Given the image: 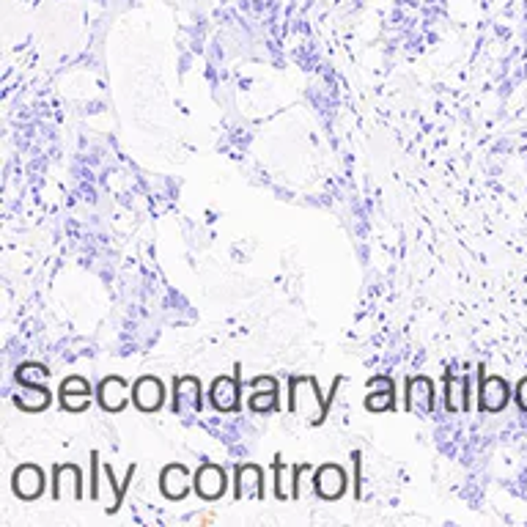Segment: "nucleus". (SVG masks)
<instances>
[{
    "instance_id": "obj_1",
    "label": "nucleus",
    "mask_w": 527,
    "mask_h": 527,
    "mask_svg": "<svg viewBox=\"0 0 527 527\" xmlns=\"http://www.w3.org/2000/svg\"><path fill=\"white\" fill-rule=\"evenodd\" d=\"M289 412L297 418L311 420L313 426H319L327 412H330V401L322 398L319 385L313 377H291L289 379Z\"/></svg>"
},
{
    "instance_id": "obj_2",
    "label": "nucleus",
    "mask_w": 527,
    "mask_h": 527,
    "mask_svg": "<svg viewBox=\"0 0 527 527\" xmlns=\"http://www.w3.org/2000/svg\"><path fill=\"white\" fill-rule=\"evenodd\" d=\"M204 393H201V379L198 377H179L173 382V412L195 418L204 409Z\"/></svg>"
},
{
    "instance_id": "obj_3",
    "label": "nucleus",
    "mask_w": 527,
    "mask_h": 527,
    "mask_svg": "<svg viewBox=\"0 0 527 527\" xmlns=\"http://www.w3.org/2000/svg\"><path fill=\"white\" fill-rule=\"evenodd\" d=\"M44 470L36 467V464H20L14 475H11V489L20 500H36V497L44 495Z\"/></svg>"
},
{
    "instance_id": "obj_4",
    "label": "nucleus",
    "mask_w": 527,
    "mask_h": 527,
    "mask_svg": "<svg viewBox=\"0 0 527 527\" xmlns=\"http://www.w3.org/2000/svg\"><path fill=\"white\" fill-rule=\"evenodd\" d=\"M195 492L198 497H204V500H220V497L226 495V473H223V467L220 464L206 462L198 467V473H195Z\"/></svg>"
},
{
    "instance_id": "obj_5",
    "label": "nucleus",
    "mask_w": 527,
    "mask_h": 527,
    "mask_svg": "<svg viewBox=\"0 0 527 527\" xmlns=\"http://www.w3.org/2000/svg\"><path fill=\"white\" fill-rule=\"evenodd\" d=\"M508 382L503 377H484V368H481V388H478V407L481 412H500L508 407Z\"/></svg>"
},
{
    "instance_id": "obj_6",
    "label": "nucleus",
    "mask_w": 527,
    "mask_h": 527,
    "mask_svg": "<svg viewBox=\"0 0 527 527\" xmlns=\"http://www.w3.org/2000/svg\"><path fill=\"white\" fill-rule=\"evenodd\" d=\"M234 478L237 500H264V470L259 464H239Z\"/></svg>"
},
{
    "instance_id": "obj_7",
    "label": "nucleus",
    "mask_w": 527,
    "mask_h": 527,
    "mask_svg": "<svg viewBox=\"0 0 527 527\" xmlns=\"http://www.w3.org/2000/svg\"><path fill=\"white\" fill-rule=\"evenodd\" d=\"M250 412H275L280 407V388L275 377H256L250 382Z\"/></svg>"
},
{
    "instance_id": "obj_8",
    "label": "nucleus",
    "mask_w": 527,
    "mask_h": 527,
    "mask_svg": "<svg viewBox=\"0 0 527 527\" xmlns=\"http://www.w3.org/2000/svg\"><path fill=\"white\" fill-rule=\"evenodd\" d=\"M434 382L429 377H412L407 382V412L412 415H431L434 412Z\"/></svg>"
},
{
    "instance_id": "obj_9",
    "label": "nucleus",
    "mask_w": 527,
    "mask_h": 527,
    "mask_svg": "<svg viewBox=\"0 0 527 527\" xmlns=\"http://www.w3.org/2000/svg\"><path fill=\"white\" fill-rule=\"evenodd\" d=\"M132 404L140 412H157L165 404V388L157 377H140L132 385Z\"/></svg>"
},
{
    "instance_id": "obj_10",
    "label": "nucleus",
    "mask_w": 527,
    "mask_h": 527,
    "mask_svg": "<svg viewBox=\"0 0 527 527\" xmlns=\"http://www.w3.org/2000/svg\"><path fill=\"white\" fill-rule=\"evenodd\" d=\"M313 486H316V495L322 500H338L346 492V473L338 464H324L316 470Z\"/></svg>"
},
{
    "instance_id": "obj_11",
    "label": "nucleus",
    "mask_w": 527,
    "mask_h": 527,
    "mask_svg": "<svg viewBox=\"0 0 527 527\" xmlns=\"http://www.w3.org/2000/svg\"><path fill=\"white\" fill-rule=\"evenodd\" d=\"M209 401L217 412H237L239 409V377H217L209 390Z\"/></svg>"
},
{
    "instance_id": "obj_12",
    "label": "nucleus",
    "mask_w": 527,
    "mask_h": 527,
    "mask_svg": "<svg viewBox=\"0 0 527 527\" xmlns=\"http://www.w3.org/2000/svg\"><path fill=\"white\" fill-rule=\"evenodd\" d=\"M396 407V385L390 377H371L368 379V412H388Z\"/></svg>"
},
{
    "instance_id": "obj_13",
    "label": "nucleus",
    "mask_w": 527,
    "mask_h": 527,
    "mask_svg": "<svg viewBox=\"0 0 527 527\" xmlns=\"http://www.w3.org/2000/svg\"><path fill=\"white\" fill-rule=\"evenodd\" d=\"M97 398L105 412H121V409L127 407V401H130V385L121 377L102 379V382H99Z\"/></svg>"
},
{
    "instance_id": "obj_14",
    "label": "nucleus",
    "mask_w": 527,
    "mask_h": 527,
    "mask_svg": "<svg viewBox=\"0 0 527 527\" xmlns=\"http://www.w3.org/2000/svg\"><path fill=\"white\" fill-rule=\"evenodd\" d=\"M160 489L168 500H184L190 492V473L184 464H168L160 475Z\"/></svg>"
},
{
    "instance_id": "obj_15",
    "label": "nucleus",
    "mask_w": 527,
    "mask_h": 527,
    "mask_svg": "<svg viewBox=\"0 0 527 527\" xmlns=\"http://www.w3.org/2000/svg\"><path fill=\"white\" fill-rule=\"evenodd\" d=\"M91 404V385L83 377H69L61 382V407L69 412H83Z\"/></svg>"
},
{
    "instance_id": "obj_16",
    "label": "nucleus",
    "mask_w": 527,
    "mask_h": 527,
    "mask_svg": "<svg viewBox=\"0 0 527 527\" xmlns=\"http://www.w3.org/2000/svg\"><path fill=\"white\" fill-rule=\"evenodd\" d=\"M66 484L75 489V500H83V473H80V467H77V464H58V467L53 470L55 500H61Z\"/></svg>"
},
{
    "instance_id": "obj_17",
    "label": "nucleus",
    "mask_w": 527,
    "mask_h": 527,
    "mask_svg": "<svg viewBox=\"0 0 527 527\" xmlns=\"http://www.w3.org/2000/svg\"><path fill=\"white\" fill-rule=\"evenodd\" d=\"M14 404L25 412H42L50 407V390L44 385H22V393L14 396Z\"/></svg>"
},
{
    "instance_id": "obj_18",
    "label": "nucleus",
    "mask_w": 527,
    "mask_h": 527,
    "mask_svg": "<svg viewBox=\"0 0 527 527\" xmlns=\"http://www.w3.org/2000/svg\"><path fill=\"white\" fill-rule=\"evenodd\" d=\"M467 382L464 377H456V374H448L445 377V404H448V412H464L467 409Z\"/></svg>"
},
{
    "instance_id": "obj_19",
    "label": "nucleus",
    "mask_w": 527,
    "mask_h": 527,
    "mask_svg": "<svg viewBox=\"0 0 527 527\" xmlns=\"http://www.w3.org/2000/svg\"><path fill=\"white\" fill-rule=\"evenodd\" d=\"M47 377H50V368L39 366V363H25V366L17 368V382L20 385H39Z\"/></svg>"
},
{
    "instance_id": "obj_20",
    "label": "nucleus",
    "mask_w": 527,
    "mask_h": 527,
    "mask_svg": "<svg viewBox=\"0 0 527 527\" xmlns=\"http://www.w3.org/2000/svg\"><path fill=\"white\" fill-rule=\"evenodd\" d=\"M272 467H275V495H278V500H289V467L283 464L280 456H275V464H272Z\"/></svg>"
},
{
    "instance_id": "obj_21",
    "label": "nucleus",
    "mask_w": 527,
    "mask_h": 527,
    "mask_svg": "<svg viewBox=\"0 0 527 527\" xmlns=\"http://www.w3.org/2000/svg\"><path fill=\"white\" fill-rule=\"evenodd\" d=\"M311 464H297L294 467V481H291V500H300L302 486H305V478L311 475Z\"/></svg>"
},
{
    "instance_id": "obj_22",
    "label": "nucleus",
    "mask_w": 527,
    "mask_h": 527,
    "mask_svg": "<svg viewBox=\"0 0 527 527\" xmlns=\"http://www.w3.org/2000/svg\"><path fill=\"white\" fill-rule=\"evenodd\" d=\"M517 401H519V407H522L527 412V379H522V382H519Z\"/></svg>"
}]
</instances>
